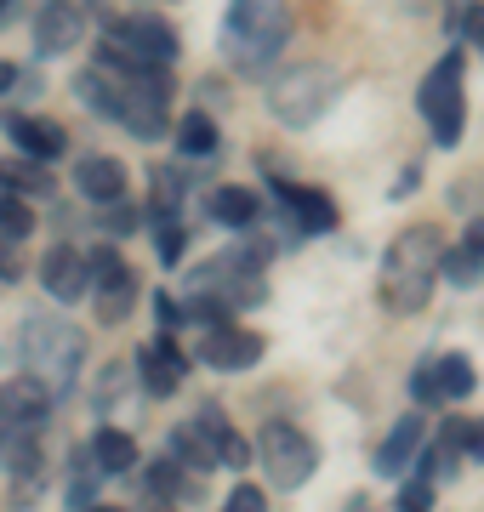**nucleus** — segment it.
Returning <instances> with one entry per match:
<instances>
[{"label":"nucleus","mask_w":484,"mask_h":512,"mask_svg":"<svg viewBox=\"0 0 484 512\" xmlns=\"http://www.w3.org/2000/svg\"><path fill=\"white\" fill-rule=\"evenodd\" d=\"M92 512H126V507H92Z\"/></svg>","instance_id":"a19ab883"},{"label":"nucleus","mask_w":484,"mask_h":512,"mask_svg":"<svg viewBox=\"0 0 484 512\" xmlns=\"http://www.w3.org/2000/svg\"><path fill=\"white\" fill-rule=\"evenodd\" d=\"M462 245H467V251H479V256H484V217L467 222V239H462Z\"/></svg>","instance_id":"58836bf2"},{"label":"nucleus","mask_w":484,"mask_h":512,"mask_svg":"<svg viewBox=\"0 0 484 512\" xmlns=\"http://www.w3.org/2000/svg\"><path fill=\"white\" fill-rule=\"evenodd\" d=\"M52 416V393L40 382H6L0 387V444L12 439V433H40V421Z\"/></svg>","instance_id":"f8f14e48"},{"label":"nucleus","mask_w":484,"mask_h":512,"mask_svg":"<svg viewBox=\"0 0 484 512\" xmlns=\"http://www.w3.org/2000/svg\"><path fill=\"white\" fill-rule=\"evenodd\" d=\"M268 194L280 200V211L291 217V228H297V234H331L336 222H342V211H336V200L325 194V188H314V183H291V177H268Z\"/></svg>","instance_id":"6e6552de"},{"label":"nucleus","mask_w":484,"mask_h":512,"mask_svg":"<svg viewBox=\"0 0 484 512\" xmlns=\"http://www.w3.org/2000/svg\"><path fill=\"white\" fill-rule=\"evenodd\" d=\"M205 205H211V217L223 222V228H251V222L262 217V200L251 194V188H234V183L211 188V200H205Z\"/></svg>","instance_id":"4be33fe9"},{"label":"nucleus","mask_w":484,"mask_h":512,"mask_svg":"<svg viewBox=\"0 0 484 512\" xmlns=\"http://www.w3.org/2000/svg\"><path fill=\"white\" fill-rule=\"evenodd\" d=\"M40 285H46L57 302H80V296L92 291L86 251H75V245H52V251L40 256Z\"/></svg>","instance_id":"4468645a"},{"label":"nucleus","mask_w":484,"mask_h":512,"mask_svg":"<svg viewBox=\"0 0 484 512\" xmlns=\"http://www.w3.org/2000/svg\"><path fill=\"white\" fill-rule=\"evenodd\" d=\"M154 245H160V262H166V268H177V262H183V245H188L183 222L160 217V234H154Z\"/></svg>","instance_id":"c756f323"},{"label":"nucleus","mask_w":484,"mask_h":512,"mask_svg":"<svg viewBox=\"0 0 484 512\" xmlns=\"http://www.w3.org/2000/svg\"><path fill=\"white\" fill-rule=\"evenodd\" d=\"M462 35H467V40H473V46L484 52V0H473V6L462 12Z\"/></svg>","instance_id":"c9c22d12"},{"label":"nucleus","mask_w":484,"mask_h":512,"mask_svg":"<svg viewBox=\"0 0 484 512\" xmlns=\"http://www.w3.org/2000/svg\"><path fill=\"white\" fill-rule=\"evenodd\" d=\"M23 365L29 382H40L46 393H69L80 376V330L69 319H29L23 325Z\"/></svg>","instance_id":"20e7f679"},{"label":"nucleus","mask_w":484,"mask_h":512,"mask_svg":"<svg viewBox=\"0 0 484 512\" xmlns=\"http://www.w3.org/2000/svg\"><path fill=\"white\" fill-rule=\"evenodd\" d=\"M52 188V171L40 160H0V194H46Z\"/></svg>","instance_id":"393cba45"},{"label":"nucleus","mask_w":484,"mask_h":512,"mask_svg":"<svg viewBox=\"0 0 484 512\" xmlns=\"http://www.w3.org/2000/svg\"><path fill=\"white\" fill-rule=\"evenodd\" d=\"M35 234V211H29V200L23 194H0V239L6 245H18V239Z\"/></svg>","instance_id":"cd10ccee"},{"label":"nucleus","mask_w":484,"mask_h":512,"mask_svg":"<svg viewBox=\"0 0 484 512\" xmlns=\"http://www.w3.org/2000/svg\"><path fill=\"white\" fill-rule=\"evenodd\" d=\"M154 313H160V325H183V319H188V308H183V302H177V296H171V291H160V296H154Z\"/></svg>","instance_id":"f704fd0d"},{"label":"nucleus","mask_w":484,"mask_h":512,"mask_svg":"<svg viewBox=\"0 0 484 512\" xmlns=\"http://www.w3.org/2000/svg\"><path fill=\"white\" fill-rule=\"evenodd\" d=\"M450 239L433 228V222H416V228H405V234L388 245V256H382V302H388L393 313H422L428 308L433 285H439V256H445Z\"/></svg>","instance_id":"f03ea898"},{"label":"nucleus","mask_w":484,"mask_h":512,"mask_svg":"<svg viewBox=\"0 0 484 512\" xmlns=\"http://www.w3.org/2000/svg\"><path fill=\"white\" fill-rule=\"evenodd\" d=\"M75 188L97 205H120L126 200V165L109 160V154H86V160L75 165Z\"/></svg>","instance_id":"f3484780"},{"label":"nucleus","mask_w":484,"mask_h":512,"mask_svg":"<svg viewBox=\"0 0 484 512\" xmlns=\"http://www.w3.org/2000/svg\"><path fill=\"white\" fill-rule=\"evenodd\" d=\"M177 148H183L188 160L217 154V120H211V114H183V120H177Z\"/></svg>","instance_id":"a878e982"},{"label":"nucleus","mask_w":484,"mask_h":512,"mask_svg":"<svg viewBox=\"0 0 484 512\" xmlns=\"http://www.w3.org/2000/svg\"><path fill=\"white\" fill-rule=\"evenodd\" d=\"M416 103H422V114H428L433 143H439V148L462 143V131H467V97H462V52H456V46H450V52L428 69V80H422Z\"/></svg>","instance_id":"423d86ee"},{"label":"nucleus","mask_w":484,"mask_h":512,"mask_svg":"<svg viewBox=\"0 0 484 512\" xmlns=\"http://www.w3.org/2000/svg\"><path fill=\"white\" fill-rule=\"evenodd\" d=\"M75 97L86 103L92 114H103V120H120V103H126V80L109 69H86L75 80Z\"/></svg>","instance_id":"a211bd4d"},{"label":"nucleus","mask_w":484,"mask_h":512,"mask_svg":"<svg viewBox=\"0 0 484 512\" xmlns=\"http://www.w3.org/2000/svg\"><path fill=\"white\" fill-rule=\"evenodd\" d=\"M285 40H291V12H285V0H228L223 35H217L228 69L262 74L285 52Z\"/></svg>","instance_id":"7ed1b4c3"},{"label":"nucleus","mask_w":484,"mask_h":512,"mask_svg":"<svg viewBox=\"0 0 484 512\" xmlns=\"http://www.w3.org/2000/svg\"><path fill=\"white\" fill-rule=\"evenodd\" d=\"M439 279H450V285H479L484 279V256L467 251V245H445V256H439Z\"/></svg>","instance_id":"bb28decb"},{"label":"nucleus","mask_w":484,"mask_h":512,"mask_svg":"<svg viewBox=\"0 0 484 512\" xmlns=\"http://www.w3.org/2000/svg\"><path fill=\"white\" fill-rule=\"evenodd\" d=\"M422 444H428L422 416H399V421H393V433L382 439V450H376V473H382V478H405V467L422 456Z\"/></svg>","instance_id":"2eb2a0df"},{"label":"nucleus","mask_w":484,"mask_h":512,"mask_svg":"<svg viewBox=\"0 0 484 512\" xmlns=\"http://www.w3.org/2000/svg\"><path fill=\"white\" fill-rule=\"evenodd\" d=\"M177 484H183V467H177L171 456L149 467V490H154V501H171V495H177Z\"/></svg>","instance_id":"7c9ffc66"},{"label":"nucleus","mask_w":484,"mask_h":512,"mask_svg":"<svg viewBox=\"0 0 484 512\" xmlns=\"http://www.w3.org/2000/svg\"><path fill=\"white\" fill-rule=\"evenodd\" d=\"M86 274H92V291H97V285H109V279L126 274V262H120L114 245H97V251H86Z\"/></svg>","instance_id":"c85d7f7f"},{"label":"nucleus","mask_w":484,"mask_h":512,"mask_svg":"<svg viewBox=\"0 0 484 512\" xmlns=\"http://www.w3.org/2000/svg\"><path fill=\"white\" fill-rule=\"evenodd\" d=\"M462 456L484 461V416L479 421H462Z\"/></svg>","instance_id":"e433bc0d"},{"label":"nucleus","mask_w":484,"mask_h":512,"mask_svg":"<svg viewBox=\"0 0 484 512\" xmlns=\"http://www.w3.org/2000/svg\"><path fill=\"white\" fill-rule=\"evenodd\" d=\"M393 512H433V484L428 478H405V490H399Z\"/></svg>","instance_id":"2f4dec72"},{"label":"nucleus","mask_w":484,"mask_h":512,"mask_svg":"<svg viewBox=\"0 0 484 512\" xmlns=\"http://www.w3.org/2000/svg\"><path fill=\"white\" fill-rule=\"evenodd\" d=\"M473 365H467L462 353H445V359H433V387H439V399L445 404H462L467 393H473Z\"/></svg>","instance_id":"b1692460"},{"label":"nucleus","mask_w":484,"mask_h":512,"mask_svg":"<svg viewBox=\"0 0 484 512\" xmlns=\"http://www.w3.org/2000/svg\"><path fill=\"white\" fill-rule=\"evenodd\" d=\"M114 40L126 46L137 63H177V29L166 18H154V12H131V18L114 23Z\"/></svg>","instance_id":"1a4fd4ad"},{"label":"nucleus","mask_w":484,"mask_h":512,"mask_svg":"<svg viewBox=\"0 0 484 512\" xmlns=\"http://www.w3.org/2000/svg\"><path fill=\"white\" fill-rule=\"evenodd\" d=\"M223 512H268V495L257 490V484H240V490L228 495V507Z\"/></svg>","instance_id":"473e14b6"},{"label":"nucleus","mask_w":484,"mask_h":512,"mask_svg":"<svg viewBox=\"0 0 484 512\" xmlns=\"http://www.w3.org/2000/svg\"><path fill=\"white\" fill-rule=\"evenodd\" d=\"M131 308H137V279H131V268L120 279H109V285H97V319L103 325H126Z\"/></svg>","instance_id":"5701e85b"},{"label":"nucleus","mask_w":484,"mask_h":512,"mask_svg":"<svg viewBox=\"0 0 484 512\" xmlns=\"http://www.w3.org/2000/svg\"><path fill=\"white\" fill-rule=\"evenodd\" d=\"M6 137L29 154V160H57L63 148H69V131L52 126V120H35V114H6Z\"/></svg>","instance_id":"dca6fc26"},{"label":"nucleus","mask_w":484,"mask_h":512,"mask_svg":"<svg viewBox=\"0 0 484 512\" xmlns=\"http://www.w3.org/2000/svg\"><path fill=\"white\" fill-rule=\"evenodd\" d=\"M205 427V433H211V450H217V461H223V467H234V473H240L245 461H251V444L240 439V433H234V421L223 416V410H217V404H205L200 416H194Z\"/></svg>","instance_id":"6ab92c4d"},{"label":"nucleus","mask_w":484,"mask_h":512,"mask_svg":"<svg viewBox=\"0 0 484 512\" xmlns=\"http://www.w3.org/2000/svg\"><path fill=\"white\" fill-rule=\"evenodd\" d=\"M262 348H268V342H262L257 330H245V325H211L205 330V342H200V365H211V370H251L262 359Z\"/></svg>","instance_id":"9b49d317"},{"label":"nucleus","mask_w":484,"mask_h":512,"mask_svg":"<svg viewBox=\"0 0 484 512\" xmlns=\"http://www.w3.org/2000/svg\"><path fill=\"white\" fill-rule=\"evenodd\" d=\"M18 274H23V256H18V245H6V239H0V285H12Z\"/></svg>","instance_id":"4c0bfd02"},{"label":"nucleus","mask_w":484,"mask_h":512,"mask_svg":"<svg viewBox=\"0 0 484 512\" xmlns=\"http://www.w3.org/2000/svg\"><path fill=\"white\" fill-rule=\"evenodd\" d=\"M410 399H416V404H439V387H433V365H416V376H410Z\"/></svg>","instance_id":"72a5a7b5"},{"label":"nucleus","mask_w":484,"mask_h":512,"mask_svg":"<svg viewBox=\"0 0 484 512\" xmlns=\"http://www.w3.org/2000/svg\"><path fill=\"white\" fill-rule=\"evenodd\" d=\"M257 461H262V473H268L274 490H302V484L314 478V467H319V450H314V439H308L302 427L268 421V427H262V444H257Z\"/></svg>","instance_id":"0eeeda50"},{"label":"nucleus","mask_w":484,"mask_h":512,"mask_svg":"<svg viewBox=\"0 0 484 512\" xmlns=\"http://www.w3.org/2000/svg\"><path fill=\"white\" fill-rule=\"evenodd\" d=\"M86 40V6L75 0H46L35 12V57H63Z\"/></svg>","instance_id":"9d476101"},{"label":"nucleus","mask_w":484,"mask_h":512,"mask_svg":"<svg viewBox=\"0 0 484 512\" xmlns=\"http://www.w3.org/2000/svg\"><path fill=\"white\" fill-rule=\"evenodd\" d=\"M183 376H188V359L177 353L171 336H154L149 348H137V382H143L149 399H171L183 387Z\"/></svg>","instance_id":"ddd939ff"},{"label":"nucleus","mask_w":484,"mask_h":512,"mask_svg":"<svg viewBox=\"0 0 484 512\" xmlns=\"http://www.w3.org/2000/svg\"><path fill=\"white\" fill-rule=\"evenodd\" d=\"M92 461H97V473H131L137 467V439H131L126 427H97Z\"/></svg>","instance_id":"412c9836"},{"label":"nucleus","mask_w":484,"mask_h":512,"mask_svg":"<svg viewBox=\"0 0 484 512\" xmlns=\"http://www.w3.org/2000/svg\"><path fill=\"white\" fill-rule=\"evenodd\" d=\"M18 92V63H0V97Z\"/></svg>","instance_id":"ea45409f"},{"label":"nucleus","mask_w":484,"mask_h":512,"mask_svg":"<svg viewBox=\"0 0 484 512\" xmlns=\"http://www.w3.org/2000/svg\"><path fill=\"white\" fill-rule=\"evenodd\" d=\"M336 92H342V74L325 69V63H302V69H285L268 80V109L280 114L285 126H314L336 103Z\"/></svg>","instance_id":"39448f33"},{"label":"nucleus","mask_w":484,"mask_h":512,"mask_svg":"<svg viewBox=\"0 0 484 512\" xmlns=\"http://www.w3.org/2000/svg\"><path fill=\"white\" fill-rule=\"evenodd\" d=\"M268 302V279H262V251H223L188 274V319L223 325L234 308H262Z\"/></svg>","instance_id":"f257e3e1"},{"label":"nucleus","mask_w":484,"mask_h":512,"mask_svg":"<svg viewBox=\"0 0 484 512\" xmlns=\"http://www.w3.org/2000/svg\"><path fill=\"white\" fill-rule=\"evenodd\" d=\"M171 461H177V467H188V473H211V467H217L211 433H205L200 421H183V427H171Z\"/></svg>","instance_id":"aec40b11"},{"label":"nucleus","mask_w":484,"mask_h":512,"mask_svg":"<svg viewBox=\"0 0 484 512\" xmlns=\"http://www.w3.org/2000/svg\"><path fill=\"white\" fill-rule=\"evenodd\" d=\"M6 6H12V0H0V18H6Z\"/></svg>","instance_id":"79ce46f5"}]
</instances>
